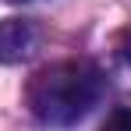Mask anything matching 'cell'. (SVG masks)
<instances>
[{
    "instance_id": "obj_1",
    "label": "cell",
    "mask_w": 131,
    "mask_h": 131,
    "mask_svg": "<svg viewBox=\"0 0 131 131\" xmlns=\"http://www.w3.org/2000/svg\"><path fill=\"white\" fill-rule=\"evenodd\" d=\"M103 92V71L92 60H60L32 74L25 103L36 121L50 128H67L96 106Z\"/></svg>"
},
{
    "instance_id": "obj_2",
    "label": "cell",
    "mask_w": 131,
    "mask_h": 131,
    "mask_svg": "<svg viewBox=\"0 0 131 131\" xmlns=\"http://www.w3.org/2000/svg\"><path fill=\"white\" fill-rule=\"evenodd\" d=\"M39 28L28 18H7L0 21V64H21L39 50Z\"/></svg>"
},
{
    "instance_id": "obj_3",
    "label": "cell",
    "mask_w": 131,
    "mask_h": 131,
    "mask_svg": "<svg viewBox=\"0 0 131 131\" xmlns=\"http://www.w3.org/2000/svg\"><path fill=\"white\" fill-rule=\"evenodd\" d=\"M99 131H131V106H117L106 121H103Z\"/></svg>"
},
{
    "instance_id": "obj_4",
    "label": "cell",
    "mask_w": 131,
    "mask_h": 131,
    "mask_svg": "<svg viewBox=\"0 0 131 131\" xmlns=\"http://www.w3.org/2000/svg\"><path fill=\"white\" fill-rule=\"evenodd\" d=\"M128 57H131V50H128Z\"/></svg>"
}]
</instances>
